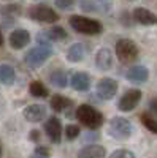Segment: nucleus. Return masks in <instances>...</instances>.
<instances>
[{
    "mask_svg": "<svg viewBox=\"0 0 157 158\" xmlns=\"http://www.w3.org/2000/svg\"><path fill=\"white\" fill-rule=\"evenodd\" d=\"M76 118L80 120L84 127L90 130H97L103 125V114L92 108L90 104H81L76 109Z\"/></svg>",
    "mask_w": 157,
    "mask_h": 158,
    "instance_id": "obj_1",
    "label": "nucleus"
},
{
    "mask_svg": "<svg viewBox=\"0 0 157 158\" xmlns=\"http://www.w3.org/2000/svg\"><path fill=\"white\" fill-rule=\"evenodd\" d=\"M108 133L114 139L125 141V139H129L130 136H132L133 125L124 117H113L111 122H110V127H108Z\"/></svg>",
    "mask_w": 157,
    "mask_h": 158,
    "instance_id": "obj_2",
    "label": "nucleus"
},
{
    "mask_svg": "<svg viewBox=\"0 0 157 158\" xmlns=\"http://www.w3.org/2000/svg\"><path fill=\"white\" fill-rule=\"evenodd\" d=\"M70 25L78 32L84 35H97L102 32V24L95 19H89L84 16H72Z\"/></svg>",
    "mask_w": 157,
    "mask_h": 158,
    "instance_id": "obj_3",
    "label": "nucleus"
},
{
    "mask_svg": "<svg viewBox=\"0 0 157 158\" xmlns=\"http://www.w3.org/2000/svg\"><path fill=\"white\" fill-rule=\"evenodd\" d=\"M116 56L122 63H132L138 59V48L132 40L122 38L116 43Z\"/></svg>",
    "mask_w": 157,
    "mask_h": 158,
    "instance_id": "obj_4",
    "label": "nucleus"
},
{
    "mask_svg": "<svg viewBox=\"0 0 157 158\" xmlns=\"http://www.w3.org/2000/svg\"><path fill=\"white\" fill-rule=\"evenodd\" d=\"M52 56V51L49 46L46 44H38L35 48H32L27 54H25V62H27V65H30V67H40V65H43L49 57Z\"/></svg>",
    "mask_w": 157,
    "mask_h": 158,
    "instance_id": "obj_5",
    "label": "nucleus"
},
{
    "mask_svg": "<svg viewBox=\"0 0 157 158\" xmlns=\"http://www.w3.org/2000/svg\"><path fill=\"white\" fill-rule=\"evenodd\" d=\"M141 90L138 89H130L127 90L125 94L121 97L119 103H117V109L122 111V112H130V111H133L137 106H138V103L141 101Z\"/></svg>",
    "mask_w": 157,
    "mask_h": 158,
    "instance_id": "obj_6",
    "label": "nucleus"
},
{
    "mask_svg": "<svg viewBox=\"0 0 157 158\" xmlns=\"http://www.w3.org/2000/svg\"><path fill=\"white\" fill-rule=\"evenodd\" d=\"M29 16L33 21H40V22H57L59 21V15L49 6L45 5H37L32 6L29 10Z\"/></svg>",
    "mask_w": 157,
    "mask_h": 158,
    "instance_id": "obj_7",
    "label": "nucleus"
},
{
    "mask_svg": "<svg viewBox=\"0 0 157 158\" xmlns=\"http://www.w3.org/2000/svg\"><path fill=\"white\" fill-rule=\"evenodd\" d=\"M117 92V82L111 77H103L97 84V95L100 100H111Z\"/></svg>",
    "mask_w": 157,
    "mask_h": 158,
    "instance_id": "obj_8",
    "label": "nucleus"
},
{
    "mask_svg": "<svg viewBox=\"0 0 157 158\" xmlns=\"http://www.w3.org/2000/svg\"><path fill=\"white\" fill-rule=\"evenodd\" d=\"M63 38H67V33H65V30L62 27H59V25L46 30V32H40L37 35V40L40 44H48L51 41H60Z\"/></svg>",
    "mask_w": 157,
    "mask_h": 158,
    "instance_id": "obj_9",
    "label": "nucleus"
},
{
    "mask_svg": "<svg viewBox=\"0 0 157 158\" xmlns=\"http://www.w3.org/2000/svg\"><path fill=\"white\" fill-rule=\"evenodd\" d=\"M45 131H46L48 138L51 139V142H54V144L60 142V139H62V125H60V120L57 117L48 118V122L45 123Z\"/></svg>",
    "mask_w": 157,
    "mask_h": 158,
    "instance_id": "obj_10",
    "label": "nucleus"
},
{
    "mask_svg": "<svg viewBox=\"0 0 157 158\" xmlns=\"http://www.w3.org/2000/svg\"><path fill=\"white\" fill-rule=\"evenodd\" d=\"M125 77L130 82H137V84H143L148 81L149 77V70L143 65H135V67H130L125 73Z\"/></svg>",
    "mask_w": 157,
    "mask_h": 158,
    "instance_id": "obj_11",
    "label": "nucleus"
},
{
    "mask_svg": "<svg viewBox=\"0 0 157 158\" xmlns=\"http://www.w3.org/2000/svg\"><path fill=\"white\" fill-rule=\"evenodd\" d=\"M24 117H25V120H29L32 123L41 122L46 117V108L43 104H30V106L24 109Z\"/></svg>",
    "mask_w": 157,
    "mask_h": 158,
    "instance_id": "obj_12",
    "label": "nucleus"
},
{
    "mask_svg": "<svg viewBox=\"0 0 157 158\" xmlns=\"http://www.w3.org/2000/svg\"><path fill=\"white\" fill-rule=\"evenodd\" d=\"M29 41H30V35L27 30L18 29L10 33V46L13 49H22L29 44Z\"/></svg>",
    "mask_w": 157,
    "mask_h": 158,
    "instance_id": "obj_13",
    "label": "nucleus"
},
{
    "mask_svg": "<svg viewBox=\"0 0 157 158\" xmlns=\"http://www.w3.org/2000/svg\"><path fill=\"white\" fill-rule=\"evenodd\" d=\"M95 65L98 70L107 71L113 67V54L108 48H100L95 56Z\"/></svg>",
    "mask_w": 157,
    "mask_h": 158,
    "instance_id": "obj_14",
    "label": "nucleus"
},
{
    "mask_svg": "<svg viewBox=\"0 0 157 158\" xmlns=\"http://www.w3.org/2000/svg\"><path fill=\"white\" fill-rule=\"evenodd\" d=\"M133 19L141 24V25H154L157 24V16L152 11H149L148 8H135L133 10Z\"/></svg>",
    "mask_w": 157,
    "mask_h": 158,
    "instance_id": "obj_15",
    "label": "nucleus"
},
{
    "mask_svg": "<svg viewBox=\"0 0 157 158\" xmlns=\"http://www.w3.org/2000/svg\"><path fill=\"white\" fill-rule=\"evenodd\" d=\"M105 156H107V150L98 144H90V146H86L78 152V158H105Z\"/></svg>",
    "mask_w": 157,
    "mask_h": 158,
    "instance_id": "obj_16",
    "label": "nucleus"
},
{
    "mask_svg": "<svg viewBox=\"0 0 157 158\" xmlns=\"http://www.w3.org/2000/svg\"><path fill=\"white\" fill-rule=\"evenodd\" d=\"M72 87L78 92H86L90 87V77L86 73H75L72 76Z\"/></svg>",
    "mask_w": 157,
    "mask_h": 158,
    "instance_id": "obj_17",
    "label": "nucleus"
},
{
    "mask_svg": "<svg viewBox=\"0 0 157 158\" xmlns=\"http://www.w3.org/2000/svg\"><path fill=\"white\" fill-rule=\"evenodd\" d=\"M67 59L73 63H78L84 59V46L81 43H75L67 51Z\"/></svg>",
    "mask_w": 157,
    "mask_h": 158,
    "instance_id": "obj_18",
    "label": "nucleus"
},
{
    "mask_svg": "<svg viewBox=\"0 0 157 158\" xmlns=\"http://www.w3.org/2000/svg\"><path fill=\"white\" fill-rule=\"evenodd\" d=\"M72 106V100L65 98L62 95H54L51 98V108L56 112H63L65 109H68Z\"/></svg>",
    "mask_w": 157,
    "mask_h": 158,
    "instance_id": "obj_19",
    "label": "nucleus"
},
{
    "mask_svg": "<svg viewBox=\"0 0 157 158\" xmlns=\"http://www.w3.org/2000/svg\"><path fill=\"white\" fill-rule=\"evenodd\" d=\"M49 81H51L52 85H56L59 89H63V87H67V84H68V76H67L65 71L57 70V71H52L49 74Z\"/></svg>",
    "mask_w": 157,
    "mask_h": 158,
    "instance_id": "obj_20",
    "label": "nucleus"
},
{
    "mask_svg": "<svg viewBox=\"0 0 157 158\" xmlns=\"http://www.w3.org/2000/svg\"><path fill=\"white\" fill-rule=\"evenodd\" d=\"M16 79V73L10 65H0V81L7 85H11Z\"/></svg>",
    "mask_w": 157,
    "mask_h": 158,
    "instance_id": "obj_21",
    "label": "nucleus"
},
{
    "mask_svg": "<svg viewBox=\"0 0 157 158\" xmlns=\"http://www.w3.org/2000/svg\"><path fill=\"white\" fill-rule=\"evenodd\" d=\"M140 120H141L143 125L146 127V130H149L151 133L157 135V118H155V117H152V115L148 114V112H143V114L140 115Z\"/></svg>",
    "mask_w": 157,
    "mask_h": 158,
    "instance_id": "obj_22",
    "label": "nucleus"
},
{
    "mask_svg": "<svg viewBox=\"0 0 157 158\" xmlns=\"http://www.w3.org/2000/svg\"><path fill=\"white\" fill-rule=\"evenodd\" d=\"M30 94L37 98H46L48 97V89L40 81H33L30 84Z\"/></svg>",
    "mask_w": 157,
    "mask_h": 158,
    "instance_id": "obj_23",
    "label": "nucleus"
},
{
    "mask_svg": "<svg viewBox=\"0 0 157 158\" xmlns=\"http://www.w3.org/2000/svg\"><path fill=\"white\" fill-rule=\"evenodd\" d=\"M0 15L8 16V18L19 16V15H21V6H18V5H10V6H5L2 11H0Z\"/></svg>",
    "mask_w": 157,
    "mask_h": 158,
    "instance_id": "obj_24",
    "label": "nucleus"
},
{
    "mask_svg": "<svg viewBox=\"0 0 157 158\" xmlns=\"http://www.w3.org/2000/svg\"><path fill=\"white\" fill-rule=\"evenodd\" d=\"M110 158H135V153L127 149H117L110 155Z\"/></svg>",
    "mask_w": 157,
    "mask_h": 158,
    "instance_id": "obj_25",
    "label": "nucleus"
},
{
    "mask_svg": "<svg viewBox=\"0 0 157 158\" xmlns=\"http://www.w3.org/2000/svg\"><path fill=\"white\" fill-rule=\"evenodd\" d=\"M65 136H67V139H75L80 136V128H78L76 125H68L67 128H65Z\"/></svg>",
    "mask_w": 157,
    "mask_h": 158,
    "instance_id": "obj_26",
    "label": "nucleus"
},
{
    "mask_svg": "<svg viewBox=\"0 0 157 158\" xmlns=\"http://www.w3.org/2000/svg\"><path fill=\"white\" fill-rule=\"evenodd\" d=\"M76 3V0H56V5L62 10H70Z\"/></svg>",
    "mask_w": 157,
    "mask_h": 158,
    "instance_id": "obj_27",
    "label": "nucleus"
},
{
    "mask_svg": "<svg viewBox=\"0 0 157 158\" xmlns=\"http://www.w3.org/2000/svg\"><path fill=\"white\" fill-rule=\"evenodd\" d=\"M81 8L86 11H95L97 10V6L92 0H81Z\"/></svg>",
    "mask_w": 157,
    "mask_h": 158,
    "instance_id": "obj_28",
    "label": "nucleus"
},
{
    "mask_svg": "<svg viewBox=\"0 0 157 158\" xmlns=\"http://www.w3.org/2000/svg\"><path fill=\"white\" fill-rule=\"evenodd\" d=\"M30 158H49V153H48V150H46V149L38 147V149L35 150V153H33Z\"/></svg>",
    "mask_w": 157,
    "mask_h": 158,
    "instance_id": "obj_29",
    "label": "nucleus"
},
{
    "mask_svg": "<svg viewBox=\"0 0 157 158\" xmlns=\"http://www.w3.org/2000/svg\"><path fill=\"white\" fill-rule=\"evenodd\" d=\"M149 109H151V112L154 114V117H157V97H154V98L149 101Z\"/></svg>",
    "mask_w": 157,
    "mask_h": 158,
    "instance_id": "obj_30",
    "label": "nucleus"
},
{
    "mask_svg": "<svg viewBox=\"0 0 157 158\" xmlns=\"http://www.w3.org/2000/svg\"><path fill=\"white\" fill-rule=\"evenodd\" d=\"M33 141H38V138H40V133L38 131H32V136H30Z\"/></svg>",
    "mask_w": 157,
    "mask_h": 158,
    "instance_id": "obj_31",
    "label": "nucleus"
},
{
    "mask_svg": "<svg viewBox=\"0 0 157 158\" xmlns=\"http://www.w3.org/2000/svg\"><path fill=\"white\" fill-rule=\"evenodd\" d=\"M2 153H3V147H2V141H0V158H2Z\"/></svg>",
    "mask_w": 157,
    "mask_h": 158,
    "instance_id": "obj_32",
    "label": "nucleus"
},
{
    "mask_svg": "<svg viewBox=\"0 0 157 158\" xmlns=\"http://www.w3.org/2000/svg\"><path fill=\"white\" fill-rule=\"evenodd\" d=\"M3 44V35H2V32H0V46Z\"/></svg>",
    "mask_w": 157,
    "mask_h": 158,
    "instance_id": "obj_33",
    "label": "nucleus"
},
{
    "mask_svg": "<svg viewBox=\"0 0 157 158\" xmlns=\"http://www.w3.org/2000/svg\"><path fill=\"white\" fill-rule=\"evenodd\" d=\"M102 2H107V0H102Z\"/></svg>",
    "mask_w": 157,
    "mask_h": 158,
    "instance_id": "obj_34",
    "label": "nucleus"
}]
</instances>
